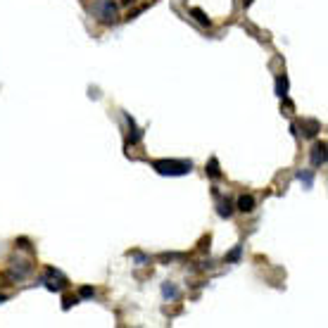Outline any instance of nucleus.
<instances>
[{
  "label": "nucleus",
  "mask_w": 328,
  "mask_h": 328,
  "mask_svg": "<svg viewBox=\"0 0 328 328\" xmlns=\"http://www.w3.org/2000/svg\"><path fill=\"white\" fill-rule=\"evenodd\" d=\"M162 297H164V300H176V297H179V288H176V285L174 283H162Z\"/></svg>",
  "instance_id": "obj_8"
},
{
  "label": "nucleus",
  "mask_w": 328,
  "mask_h": 328,
  "mask_svg": "<svg viewBox=\"0 0 328 328\" xmlns=\"http://www.w3.org/2000/svg\"><path fill=\"white\" fill-rule=\"evenodd\" d=\"M136 0H122V5H133Z\"/></svg>",
  "instance_id": "obj_18"
},
{
  "label": "nucleus",
  "mask_w": 328,
  "mask_h": 328,
  "mask_svg": "<svg viewBox=\"0 0 328 328\" xmlns=\"http://www.w3.org/2000/svg\"><path fill=\"white\" fill-rule=\"evenodd\" d=\"M238 210L245 212V214H250V212L254 210V198H252V195H240V198H238Z\"/></svg>",
  "instance_id": "obj_7"
},
{
  "label": "nucleus",
  "mask_w": 328,
  "mask_h": 328,
  "mask_svg": "<svg viewBox=\"0 0 328 328\" xmlns=\"http://www.w3.org/2000/svg\"><path fill=\"white\" fill-rule=\"evenodd\" d=\"M152 169H155L160 176H186V174H191L193 162H183V160H155V162H152Z\"/></svg>",
  "instance_id": "obj_1"
},
{
  "label": "nucleus",
  "mask_w": 328,
  "mask_h": 328,
  "mask_svg": "<svg viewBox=\"0 0 328 328\" xmlns=\"http://www.w3.org/2000/svg\"><path fill=\"white\" fill-rule=\"evenodd\" d=\"M5 300H7V295H0V302H5Z\"/></svg>",
  "instance_id": "obj_20"
},
{
  "label": "nucleus",
  "mask_w": 328,
  "mask_h": 328,
  "mask_svg": "<svg viewBox=\"0 0 328 328\" xmlns=\"http://www.w3.org/2000/svg\"><path fill=\"white\" fill-rule=\"evenodd\" d=\"M231 214H233V202H231L229 198L221 200V202H219V217H221V219H229Z\"/></svg>",
  "instance_id": "obj_11"
},
{
  "label": "nucleus",
  "mask_w": 328,
  "mask_h": 328,
  "mask_svg": "<svg viewBox=\"0 0 328 328\" xmlns=\"http://www.w3.org/2000/svg\"><path fill=\"white\" fill-rule=\"evenodd\" d=\"M79 295H81V297H86V300H88V297H93V295H95V290H93V288H88V285H83V288L79 290Z\"/></svg>",
  "instance_id": "obj_16"
},
{
  "label": "nucleus",
  "mask_w": 328,
  "mask_h": 328,
  "mask_svg": "<svg viewBox=\"0 0 328 328\" xmlns=\"http://www.w3.org/2000/svg\"><path fill=\"white\" fill-rule=\"evenodd\" d=\"M31 262H24V260H19V262H12V271H10V279L12 281H22L26 279L29 273H31Z\"/></svg>",
  "instance_id": "obj_4"
},
{
  "label": "nucleus",
  "mask_w": 328,
  "mask_h": 328,
  "mask_svg": "<svg viewBox=\"0 0 328 328\" xmlns=\"http://www.w3.org/2000/svg\"><path fill=\"white\" fill-rule=\"evenodd\" d=\"M312 164H314L316 169L323 167L326 164V143H316L314 148H312Z\"/></svg>",
  "instance_id": "obj_5"
},
{
  "label": "nucleus",
  "mask_w": 328,
  "mask_h": 328,
  "mask_svg": "<svg viewBox=\"0 0 328 328\" xmlns=\"http://www.w3.org/2000/svg\"><path fill=\"white\" fill-rule=\"evenodd\" d=\"M252 3H254V0H243V5H245V7H250Z\"/></svg>",
  "instance_id": "obj_19"
},
{
  "label": "nucleus",
  "mask_w": 328,
  "mask_h": 328,
  "mask_svg": "<svg viewBox=\"0 0 328 328\" xmlns=\"http://www.w3.org/2000/svg\"><path fill=\"white\" fill-rule=\"evenodd\" d=\"M302 131L307 138H316V133H319V122L316 119H309V122H304L302 124Z\"/></svg>",
  "instance_id": "obj_10"
},
{
  "label": "nucleus",
  "mask_w": 328,
  "mask_h": 328,
  "mask_svg": "<svg viewBox=\"0 0 328 328\" xmlns=\"http://www.w3.org/2000/svg\"><path fill=\"white\" fill-rule=\"evenodd\" d=\"M43 283H45V288H48V290H53V292H60V290H64V288H67V279H64V276L57 271V269H48V279H45Z\"/></svg>",
  "instance_id": "obj_3"
},
{
  "label": "nucleus",
  "mask_w": 328,
  "mask_h": 328,
  "mask_svg": "<svg viewBox=\"0 0 328 328\" xmlns=\"http://www.w3.org/2000/svg\"><path fill=\"white\" fill-rule=\"evenodd\" d=\"M288 88H290V83H288V76H279V79H276V95H279V98H285V95H288Z\"/></svg>",
  "instance_id": "obj_9"
},
{
  "label": "nucleus",
  "mask_w": 328,
  "mask_h": 328,
  "mask_svg": "<svg viewBox=\"0 0 328 328\" xmlns=\"http://www.w3.org/2000/svg\"><path fill=\"white\" fill-rule=\"evenodd\" d=\"M126 122H129V129H131L129 141H131V143H138V141L143 138V131L136 126V122H133V117H131V114H126Z\"/></svg>",
  "instance_id": "obj_6"
},
{
  "label": "nucleus",
  "mask_w": 328,
  "mask_h": 328,
  "mask_svg": "<svg viewBox=\"0 0 328 328\" xmlns=\"http://www.w3.org/2000/svg\"><path fill=\"white\" fill-rule=\"evenodd\" d=\"M191 14H193L195 19H198V22H200L202 26H210V24H212L210 17H204V12H202V10H198V7H195V10H191Z\"/></svg>",
  "instance_id": "obj_14"
},
{
  "label": "nucleus",
  "mask_w": 328,
  "mask_h": 328,
  "mask_svg": "<svg viewBox=\"0 0 328 328\" xmlns=\"http://www.w3.org/2000/svg\"><path fill=\"white\" fill-rule=\"evenodd\" d=\"M79 302V300H76V297H64V304H62V309H69V307H72V304H76Z\"/></svg>",
  "instance_id": "obj_17"
},
{
  "label": "nucleus",
  "mask_w": 328,
  "mask_h": 328,
  "mask_svg": "<svg viewBox=\"0 0 328 328\" xmlns=\"http://www.w3.org/2000/svg\"><path fill=\"white\" fill-rule=\"evenodd\" d=\"M240 254H243V245H235V248L226 254V262H238L240 260Z\"/></svg>",
  "instance_id": "obj_15"
},
{
  "label": "nucleus",
  "mask_w": 328,
  "mask_h": 328,
  "mask_svg": "<svg viewBox=\"0 0 328 328\" xmlns=\"http://www.w3.org/2000/svg\"><path fill=\"white\" fill-rule=\"evenodd\" d=\"M93 12L98 14L100 22L112 24V22L117 19V5H114L112 0H95V3H93Z\"/></svg>",
  "instance_id": "obj_2"
},
{
  "label": "nucleus",
  "mask_w": 328,
  "mask_h": 328,
  "mask_svg": "<svg viewBox=\"0 0 328 328\" xmlns=\"http://www.w3.org/2000/svg\"><path fill=\"white\" fill-rule=\"evenodd\" d=\"M207 174H210L212 179H221V169H219L217 157H212V160H210V164H207Z\"/></svg>",
  "instance_id": "obj_12"
},
{
  "label": "nucleus",
  "mask_w": 328,
  "mask_h": 328,
  "mask_svg": "<svg viewBox=\"0 0 328 328\" xmlns=\"http://www.w3.org/2000/svg\"><path fill=\"white\" fill-rule=\"evenodd\" d=\"M297 179L302 181L307 188H312V183H314V174L307 171V169H302V171H297Z\"/></svg>",
  "instance_id": "obj_13"
}]
</instances>
